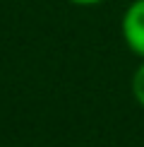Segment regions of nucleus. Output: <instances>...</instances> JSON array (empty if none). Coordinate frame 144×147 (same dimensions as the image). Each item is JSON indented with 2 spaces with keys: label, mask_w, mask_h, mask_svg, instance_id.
Returning <instances> with one entry per match:
<instances>
[{
  "label": "nucleus",
  "mask_w": 144,
  "mask_h": 147,
  "mask_svg": "<svg viewBox=\"0 0 144 147\" xmlns=\"http://www.w3.org/2000/svg\"><path fill=\"white\" fill-rule=\"evenodd\" d=\"M72 5H79V7H91V5H101L106 0H70Z\"/></svg>",
  "instance_id": "obj_3"
},
{
  "label": "nucleus",
  "mask_w": 144,
  "mask_h": 147,
  "mask_svg": "<svg viewBox=\"0 0 144 147\" xmlns=\"http://www.w3.org/2000/svg\"><path fill=\"white\" fill-rule=\"evenodd\" d=\"M123 41L135 56L144 60V0H132L120 20Z\"/></svg>",
  "instance_id": "obj_1"
},
{
  "label": "nucleus",
  "mask_w": 144,
  "mask_h": 147,
  "mask_svg": "<svg viewBox=\"0 0 144 147\" xmlns=\"http://www.w3.org/2000/svg\"><path fill=\"white\" fill-rule=\"evenodd\" d=\"M130 89H132V96H135V101L139 104V106H144V60L137 65V70L132 72Z\"/></svg>",
  "instance_id": "obj_2"
}]
</instances>
